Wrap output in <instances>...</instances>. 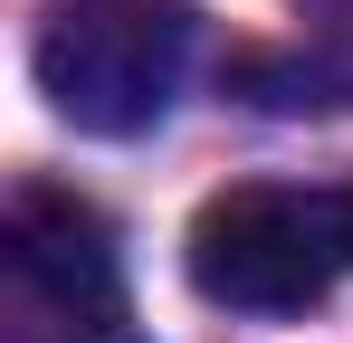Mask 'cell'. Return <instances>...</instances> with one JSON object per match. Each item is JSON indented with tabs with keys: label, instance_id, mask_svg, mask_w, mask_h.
Masks as SVG:
<instances>
[{
	"label": "cell",
	"instance_id": "cell-1",
	"mask_svg": "<svg viewBox=\"0 0 353 343\" xmlns=\"http://www.w3.org/2000/svg\"><path fill=\"white\" fill-rule=\"evenodd\" d=\"M181 267L230 315H305L353 277V191L344 181L210 191L191 238H181Z\"/></svg>",
	"mask_w": 353,
	"mask_h": 343
},
{
	"label": "cell",
	"instance_id": "cell-2",
	"mask_svg": "<svg viewBox=\"0 0 353 343\" xmlns=\"http://www.w3.org/2000/svg\"><path fill=\"white\" fill-rule=\"evenodd\" d=\"M191 48H201V19L181 0H48L29 39V76L77 134L134 143L172 114Z\"/></svg>",
	"mask_w": 353,
	"mask_h": 343
},
{
	"label": "cell",
	"instance_id": "cell-3",
	"mask_svg": "<svg viewBox=\"0 0 353 343\" xmlns=\"http://www.w3.org/2000/svg\"><path fill=\"white\" fill-rule=\"evenodd\" d=\"M0 343H143L124 258L96 200L19 181L0 220Z\"/></svg>",
	"mask_w": 353,
	"mask_h": 343
},
{
	"label": "cell",
	"instance_id": "cell-4",
	"mask_svg": "<svg viewBox=\"0 0 353 343\" xmlns=\"http://www.w3.org/2000/svg\"><path fill=\"white\" fill-rule=\"evenodd\" d=\"M344 10H353V0H344Z\"/></svg>",
	"mask_w": 353,
	"mask_h": 343
}]
</instances>
